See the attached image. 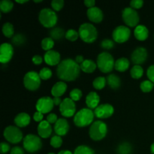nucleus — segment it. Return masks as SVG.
<instances>
[{"mask_svg":"<svg viewBox=\"0 0 154 154\" xmlns=\"http://www.w3.org/2000/svg\"><path fill=\"white\" fill-rule=\"evenodd\" d=\"M114 112V108L110 104H102L94 109V114L97 118L106 119L111 117Z\"/></svg>","mask_w":154,"mask_h":154,"instance_id":"nucleus-14","label":"nucleus"},{"mask_svg":"<svg viewBox=\"0 0 154 154\" xmlns=\"http://www.w3.org/2000/svg\"><path fill=\"white\" fill-rule=\"evenodd\" d=\"M134 35L138 40L144 41L148 38V29L144 25H138L134 30Z\"/></svg>","mask_w":154,"mask_h":154,"instance_id":"nucleus-24","label":"nucleus"},{"mask_svg":"<svg viewBox=\"0 0 154 154\" xmlns=\"http://www.w3.org/2000/svg\"><path fill=\"white\" fill-rule=\"evenodd\" d=\"M67 90V84L64 81L57 82L51 89V94L54 97H60L66 93Z\"/></svg>","mask_w":154,"mask_h":154,"instance_id":"nucleus-23","label":"nucleus"},{"mask_svg":"<svg viewBox=\"0 0 154 154\" xmlns=\"http://www.w3.org/2000/svg\"><path fill=\"white\" fill-rule=\"evenodd\" d=\"M14 7V3L11 0H2L0 2V9L2 12L8 13L12 10Z\"/></svg>","mask_w":154,"mask_h":154,"instance_id":"nucleus-34","label":"nucleus"},{"mask_svg":"<svg viewBox=\"0 0 154 154\" xmlns=\"http://www.w3.org/2000/svg\"><path fill=\"white\" fill-rule=\"evenodd\" d=\"M122 17L125 23L130 27H136L139 23L138 13L131 7L123 9L122 11Z\"/></svg>","mask_w":154,"mask_h":154,"instance_id":"nucleus-10","label":"nucleus"},{"mask_svg":"<svg viewBox=\"0 0 154 154\" xmlns=\"http://www.w3.org/2000/svg\"><path fill=\"white\" fill-rule=\"evenodd\" d=\"M53 99H54V103L55 105H60V104L63 102L60 97H54Z\"/></svg>","mask_w":154,"mask_h":154,"instance_id":"nucleus-53","label":"nucleus"},{"mask_svg":"<svg viewBox=\"0 0 154 154\" xmlns=\"http://www.w3.org/2000/svg\"><path fill=\"white\" fill-rule=\"evenodd\" d=\"M58 120V118H57V114H48V116L47 117V121L50 123V124H52V123H54L55 124L57 123V121Z\"/></svg>","mask_w":154,"mask_h":154,"instance_id":"nucleus-47","label":"nucleus"},{"mask_svg":"<svg viewBox=\"0 0 154 154\" xmlns=\"http://www.w3.org/2000/svg\"><path fill=\"white\" fill-rule=\"evenodd\" d=\"M78 33L79 37L86 43H93L98 37L97 29L90 23L81 24L79 27Z\"/></svg>","mask_w":154,"mask_h":154,"instance_id":"nucleus-3","label":"nucleus"},{"mask_svg":"<svg viewBox=\"0 0 154 154\" xmlns=\"http://www.w3.org/2000/svg\"><path fill=\"white\" fill-rule=\"evenodd\" d=\"M41 78L39 74L35 71L28 72L23 78L24 87L29 90L35 91L38 90L41 85Z\"/></svg>","mask_w":154,"mask_h":154,"instance_id":"nucleus-8","label":"nucleus"},{"mask_svg":"<svg viewBox=\"0 0 154 154\" xmlns=\"http://www.w3.org/2000/svg\"><path fill=\"white\" fill-rule=\"evenodd\" d=\"M60 59L61 56L60 53L54 50L47 51L44 56V60L49 66H57V65L58 66L61 62Z\"/></svg>","mask_w":154,"mask_h":154,"instance_id":"nucleus-17","label":"nucleus"},{"mask_svg":"<svg viewBox=\"0 0 154 154\" xmlns=\"http://www.w3.org/2000/svg\"><path fill=\"white\" fill-rule=\"evenodd\" d=\"M34 2H35V3L42 2V0H34Z\"/></svg>","mask_w":154,"mask_h":154,"instance_id":"nucleus-57","label":"nucleus"},{"mask_svg":"<svg viewBox=\"0 0 154 154\" xmlns=\"http://www.w3.org/2000/svg\"><path fill=\"white\" fill-rule=\"evenodd\" d=\"M78 36H79L78 32L76 31L75 29H70L66 33V39L71 41V42H75V41H76L78 38Z\"/></svg>","mask_w":154,"mask_h":154,"instance_id":"nucleus-39","label":"nucleus"},{"mask_svg":"<svg viewBox=\"0 0 154 154\" xmlns=\"http://www.w3.org/2000/svg\"><path fill=\"white\" fill-rule=\"evenodd\" d=\"M51 145L54 148H59L63 144V139H62L61 136L59 135H54L51 138Z\"/></svg>","mask_w":154,"mask_h":154,"instance_id":"nucleus-40","label":"nucleus"},{"mask_svg":"<svg viewBox=\"0 0 154 154\" xmlns=\"http://www.w3.org/2000/svg\"><path fill=\"white\" fill-rule=\"evenodd\" d=\"M70 98L74 101V102H76V101L80 100L82 97V91H81L80 89L75 88L70 92Z\"/></svg>","mask_w":154,"mask_h":154,"instance_id":"nucleus-41","label":"nucleus"},{"mask_svg":"<svg viewBox=\"0 0 154 154\" xmlns=\"http://www.w3.org/2000/svg\"><path fill=\"white\" fill-rule=\"evenodd\" d=\"M147 59V51L143 47H138L133 51L131 55V60L135 65L140 66L146 62Z\"/></svg>","mask_w":154,"mask_h":154,"instance_id":"nucleus-15","label":"nucleus"},{"mask_svg":"<svg viewBox=\"0 0 154 154\" xmlns=\"http://www.w3.org/2000/svg\"><path fill=\"white\" fill-rule=\"evenodd\" d=\"M41 45H42V49L45 50V51H51L54 46V41L51 37H46L42 39Z\"/></svg>","mask_w":154,"mask_h":154,"instance_id":"nucleus-33","label":"nucleus"},{"mask_svg":"<svg viewBox=\"0 0 154 154\" xmlns=\"http://www.w3.org/2000/svg\"><path fill=\"white\" fill-rule=\"evenodd\" d=\"M84 3L88 8H90L95 7L96 1H95V0H85V1L84 2Z\"/></svg>","mask_w":154,"mask_h":154,"instance_id":"nucleus-51","label":"nucleus"},{"mask_svg":"<svg viewBox=\"0 0 154 154\" xmlns=\"http://www.w3.org/2000/svg\"><path fill=\"white\" fill-rule=\"evenodd\" d=\"M144 5V1L142 0H132L130 2V6L133 9L141 8Z\"/></svg>","mask_w":154,"mask_h":154,"instance_id":"nucleus-44","label":"nucleus"},{"mask_svg":"<svg viewBox=\"0 0 154 154\" xmlns=\"http://www.w3.org/2000/svg\"><path fill=\"white\" fill-rule=\"evenodd\" d=\"M100 98L96 92H90L86 97V104L90 109H96L99 106Z\"/></svg>","mask_w":154,"mask_h":154,"instance_id":"nucleus-21","label":"nucleus"},{"mask_svg":"<svg viewBox=\"0 0 154 154\" xmlns=\"http://www.w3.org/2000/svg\"><path fill=\"white\" fill-rule=\"evenodd\" d=\"M94 117V111L90 108H82L74 116V123L78 127H85L93 123Z\"/></svg>","mask_w":154,"mask_h":154,"instance_id":"nucleus-2","label":"nucleus"},{"mask_svg":"<svg viewBox=\"0 0 154 154\" xmlns=\"http://www.w3.org/2000/svg\"><path fill=\"white\" fill-rule=\"evenodd\" d=\"M51 6H52L53 10L59 11L64 6V1L63 0H53L51 2Z\"/></svg>","mask_w":154,"mask_h":154,"instance_id":"nucleus-43","label":"nucleus"},{"mask_svg":"<svg viewBox=\"0 0 154 154\" xmlns=\"http://www.w3.org/2000/svg\"><path fill=\"white\" fill-rule=\"evenodd\" d=\"M144 74V69L141 66L135 65L130 70V75L134 79H139Z\"/></svg>","mask_w":154,"mask_h":154,"instance_id":"nucleus-31","label":"nucleus"},{"mask_svg":"<svg viewBox=\"0 0 154 154\" xmlns=\"http://www.w3.org/2000/svg\"><path fill=\"white\" fill-rule=\"evenodd\" d=\"M80 65L72 59L62 60L57 68V75L63 81H73L78 78L81 73Z\"/></svg>","mask_w":154,"mask_h":154,"instance_id":"nucleus-1","label":"nucleus"},{"mask_svg":"<svg viewBox=\"0 0 154 154\" xmlns=\"http://www.w3.org/2000/svg\"><path fill=\"white\" fill-rule=\"evenodd\" d=\"M14 54V48L9 43H3L0 46V62L2 64L8 63Z\"/></svg>","mask_w":154,"mask_h":154,"instance_id":"nucleus-16","label":"nucleus"},{"mask_svg":"<svg viewBox=\"0 0 154 154\" xmlns=\"http://www.w3.org/2000/svg\"><path fill=\"white\" fill-rule=\"evenodd\" d=\"M129 65H130V63H129V60L125 58V57H122V58H119L118 60L115 61L114 69L118 72H123L129 69Z\"/></svg>","mask_w":154,"mask_h":154,"instance_id":"nucleus-27","label":"nucleus"},{"mask_svg":"<svg viewBox=\"0 0 154 154\" xmlns=\"http://www.w3.org/2000/svg\"><path fill=\"white\" fill-rule=\"evenodd\" d=\"M107 84L113 90H117L121 85V80L115 74H110L106 78Z\"/></svg>","mask_w":154,"mask_h":154,"instance_id":"nucleus-26","label":"nucleus"},{"mask_svg":"<svg viewBox=\"0 0 154 154\" xmlns=\"http://www.w3.org/2000/svg\"><path fill=\"white\" fill-rule=\"evenodd\" d=\"M43 117H44L43 114L39 112V111H36V112H35L34 115H33V119H34L35 121L39 122V123L43 121Z\"/></svg>","mask_w":154,"mask_h":154,"instance_id":"nucleus-49","label":"nucleus"},{"mask_svg":"<svg viewBox=\"0 0 154 154\" xmlns=\"http://www.w3.org/2000/svg\"><path fill=\"white\" fill-rule=\"evenodd\" d=\"M2 32L4 35L7 38H12L14 36V29L13 24L11 23L7 22L5 23L2 26Z\"/></svg>","mask_w":154,"mask_h":154,"instance_id":"nucleus-30","label":"nucleus"},{"mask_svg":"<svg viewBox=\"0 0 154 154\" xmlns=\"http://www.w3.org/2000/svg\"><path fill=\"white\" fill-rule=\"evenodd\" d=\"M23 147L29 153H35L42 148V142L40 137L33 134H29L23 138Z\"/></svg>","mask_w":154,"mask_h":154,"instance_id":"nucleus-7","label":"nucleus"},{"mask_svg":"<svg viewBox=\"0 0 154 154\" xmlns=\"http://www.w3.org/2000/svg\"><path fill=\"white\" fill-rule=\"evenodd\" d=\"M48 154H55L54 153H48Z\"/></svg>","mask_w":154,"mask_h":154,"instance_id":"nucleus-58","label":"nucleus"},{"mask_svg":"<svg viewBox=\"0 0 154 154\" xmlns=\"http://www.w3.org/2000/svg\"><path fill=\"white\" fill-rule=\"evenodd\" d=\"M117 154H131L132 153V147L129 142H123L118 145L117 148Z\"/></svg>","mask_w":154,"mask_h":154,"instance_id":"nucleus-29","label":"nucleus"},{"mask_svg":"<svg viewBox=\"0 0 154 154\" xmlns=\"http://www.w3.org/2000/svg\"><path fill=\"white\" fill-rule=\"evenodd\" d=\"M108 126L106 123L102 120H96L93 122L89 129V135L93 141L102 140L107 135Z\"/></svg>","mask_w":154,"mask_h":154,"instance_id":"nucleus-5","label":"nucleus"},{"mask_svg":"<svg viewBox=\"0 0 154 154\" xmlns=\"http://www.w3.org/2000/svg\"><path fill=\"white\" fill-rule=\"evenodd\" d=\"M26 41V39L25 35L21 34V33H17V34L14 35L11 39L12 43L16 46H20V45H24Z\"/></svg>","mask_w":154,"mask_h":154,"instance_id":"nucleus-36","label":"nucleus"},{"mask_svg":"<svg viewBox=\"0 0 154 154\" xmlns=\"http://www.w3.org/2000/svg\"><path fill=\"white\" fill-rule=\"evenodd\" d=\"M69 130V123L66 119L60 118L54 124V131L57 135L63 136L68 133Z\"/></svg>","mask_w":154,"mask_h":154,"instance_id":"nucleus-18","label":"nucleus"},{"mask_svg":"<svg viewBox=\"0 0 154 154\" xmlns=\"http://www.w3.org/2000/svg\"><path fill=\"white\" fill-rule=\"evenodd\" d=\"M74 154H95L94 150L86 145H80L75 148Z\"/></svg>","mask_w":154,"mask_h":154,"instance_id":"nucleus-35","label":"nucleus"},{"mask_svg":"<svg viewBox=\"0 0 154 154\" xmlns=\"http://www.w3.org/2000/svg\"><path fill=\"white\" fill-rule=\"evenodd\" d=\"M38 133L39 136L42 138H48L52 134V127L51 124L48 123L47 120H43L41 123H39L37 128Z\"/></svg>","mask_w":154,"mask_h":154,"instance_id":"nucleus-20","label":"nucleus"},{"mask_svg":"<svg viewBox=\"0 0 154 154\" xmlns=\"http://www.w3.org/2000/svg\"><path fill=\"white\" fill-rule=\"evenodd\" d=\"M101 47L105 50H111L114 47V42L111 39H104L101 42Z\"/></svg>","mask_w":154,"mask_h":154,"instance_id":"nucleus-42","label":"nucleus"},{"mask_svg":"<svg viewBox=\"0 0 154 154\" xmlns=\"http://www.w3.org/2000/svg\"><path fill=\"white\" fill-rule=\"evenodd\" d=\"M87 14L89 20L93 23H100L103 20V12L96 6L88 8Z\"/></svg>","mask_w":154,"mask_h":154,"instance_id":"nucleus-19","label":"nucleus"},{"mask_svg":"<svg viewBox=\"0 0 154 154\" xmlns=\"http://www.w3.org/2000/svg\"><path fill=\"white\" fill-rule=\"evenodd\" d=\"M107 83V79L105 77L99 76L95 78L94 81H93V86L96 90H102L105 87Z\"/></svg>","mask_w":154,"mask_h":154,"instance_id":"nucleus-32","label":"nucleus"},{"mask_svg":"<svg viewBox=\"0 0 154 154\" xmlns=\"http://www.w3.org/2000/svg\"><path fill=\"white\" fill-rule=\"evenodd\" d=\"M96 64L101 72L103 73H108L114 68L115 62L111 54L108 52H102L98 55Z\"/></svg>","mask_w":154,"mask_h":154,"instance_id":"nucleus-4","label":"nucleus"},{"mask_svg":"<svg viewBox=\"0 0 154 154\" xmlns=\"http://www.w3.org/2000/svg\"><path fill=\"white\" fill-rule=\"evenodd\" d=\"M58 154H74V153H72L70 150H61L60 152H59Z\"/></svg>","mask_w":154,"mask_h":154,"instance_id":"nucleus-54","label":"nucleus"},{"mask_svg":"<svg viewBox=\"0 0 154 154\" xmlns=\"http://www.w3.org/2000/svg\"><path fill=\"white\" fill-rule=\"evenodd\" d=\"M60 111L65 117H71L75 115L76 105L71 98H66L60 105Z\"/></svg>","mask_w":154,"mask_h":154,"instance_id":"nucleus-12","label":"nucleus"},{"mask_svg":"<svg viewBox=\"0 0 154 154\" xmlns=\"http://www.w3.org/2000/svg\"><path fill=\"white\" fill-rule=\"evenodd\" d=\"M38 20L43 26L46 28H52L57 24L58 17L53 9L45 8L39 12Z\"/></svg>","mask_w":154,"mask_h":154,"instance_id":"nucleus-6","label":"nucleus"},{"mask_svg":"<svg viewBox=\"0 0 154 154\" xmlns=\"http://www.w3.org/2000/svg\"><path fill=\"white\" fill-rule=\"evenodd\" d=\"M31 121V117L27 113L22 112L17 114L14 118V123L17 127H26Z\"/></svg>","mask_w":154,"mask_h":154,"instance_id":"nucleus-22","label":"nucleus"},{"mask_svg":"<svg viewBox=\"0 0 154 154\" xmlns=\"http://www.w3.org/2000/svg\"><path fill=\"white\" fill-rule=\"evenodd\" d=\"M28 2V0H16V2L20 3V4H23V3H26Z\"/></svg>","mask_w":154,"mask_h":154,"instance_id":"nucleus-55","label":"nucleus"},{"mask_svg":"<svg viewBox=\"0 0 154 154\" xmlns=\"http://www.w3.org/2000/svg\"><path fill=\"white\" fill-rule=\"evenodd\" d=\"M32 63L35 65H40L41 63H42V61H43V59L41 57L40 55H35L33 56L32 59Z\"/></svg>","mask_w":154,"mask_h":154,"instance_id":"nucleus-50","label":"nucleus"},{"mask_svg":"<svg viewBox=\"0 0 154 154\" xmlns=\"http://www.w3.org/2000/svg\"><path fill=\"white\" fill-rule=\"evenodd\" d=\"M150 151H151L152 154H154V142L150 146Z\"/></svg>","mask_w":154,"mask_h":154,"instance_id":"nucleus-56","label":"nucleus"},{"mask_svg":"<svg viewBox=\"0 0 154 154\" xmlns=\"http://www.w3.org/2000/svg\"><path fill=\"white\" fill-rule=\"evenodd\" d=\"M11 150V149L10 145H9L8 144H7V143L5 142L1 143V144H0V153L2 154L8 153V152Z\"/></svg>","mask_w":154,"mask_h":154,"instance_id":"nucleus-45","label":"nucleus"},{"mask_svg":"<svg viewBox=\"0 0 154 154\" xmlns=\"http://www.w3.org/2000/svg\"><path fill=\"white\" fill-rule=\"evenodd\" d=\"M50 35H51V38L54 40H60L63 38V37H66V32L63 28L60 27H55L53 28L50 31Z\"/></svg>","mask_w":154,"mask_h":154,"instance_id":"nucleus-28","label":"nucleus"},{"mask_svg":"<svg viewBox=\"0 0 154 154\" xmlns=\"http://www.w3.org/2000/svg\"><path fill=\"white\" fill-rule=\"evenodd\" d=\"M75 62H76L78 64L81 65L83 62L84 61V58L82 55H78L76 57H75Z\"/></svg>","mask_w":154,"mask_h":154,"instance_id":"nucleus-52","label":"nucleus"},{"mask_svg":"<svg viewBox=\"0 0 154 154\" xmlns=\"http://www.w3.org/2000/svg\"><path fill=\"white\" fill-rule=\"evenodd\" d=\"M5 138L8 142L12 144H17L20 142L23 138V132L20 129L19 127L15 126H8L5 129L3 132Z\"/></svg>","mask_w":154,"mask_h":154,"instance_id":"nucleus-9","label":"nucleus"},{"mask_svg":"<svg viewBox=\"0 0 154 154\" xmlns=\"http://www.w3.org/2000/svg\"><path fill=\"white\" fill-rule=\"evenodd\" d=\"M147 75L148 77L149 80L154 84V65H152L147 69Z\"/></svg>","mask_w":154,"mask_h":154,"instance_id":"nucleus-46","label":"nucleus"},{"mask_svg":"<svg viewBox=\"0 0 154 154\" xmlns=\"http://www.w3.org/2000/svg\"><path fill=\"white\" fill-rule=\"evenodd\" d=\"M153 87L154 84L152 81H150V80L142 81L141 83V85H140V88H141V90L144 93H149V92L152 91V90L153 89Z\"/></svg>","mask_w":154,"mask_h":154,"instance_id":"nucleus-37","label":"nucleus"},{"mask_svg":"<svg viewBox=\"0 0 154 154\" xmlns=\"http://www.w3.org/2000/svg\"><path fill=\"white\" fill-rule=\"evenodd\" d=\"M54 105V99L52 98L50 96H44L37 101L35 107L37 111H39L42 114H47L52 111Z\"/></svg>","mask_w":154,"mask_h":154,"instance_id":"nucleus-13","label":"nucleus"},{"mask_svg":"<svg viewBox=\"0 0 154 154\" xmlns=\"http://www.w3.org/2000/svg\"><path fill=\"white\" fill-rule=\"evenodd\" d=\"M80 67L81 70L85 73H93L96 69L97 64L93 60L87 59L84 60V61L80 65Z\"/></svg>","mask_w":154,"mask_h":154,"instance_id":"nucleus-25","label":"nucleus"},{"mask_svg":"<svg viewBox=\"0 0 154 154\" xmlns=\"http://www.w3.org/2000/svg\"><path fill=\"white\" fill-rule=\"evenodd\" d=\"M131 35V30L126 26H118L112 32L113 39L117 43H124L129 40Z\"/></svg>","mask_w":154,"mask_h":154,"instance_id":"nucleus-11","label":"nucleus"},{"mask_svg":"<svg viewBox=\"0 0 154 154\" xmlns=\"http://www.w3.org/2000/svg\"><path fill=\"white\" fill-rule=\"evenodd\" d=\"M10 154H24V150L20 147H14L10 150Z\"/></svg>","mask_w":154,"mask_h":154,"instance_id":"nucleus-48","label":"nucleus"},{"mask_svg":"<svg viewBox=\"0 0 154 154\" xmlns=\"http://www.w3.org/2000/svg\"><path fill=\"white\" fill-rule=\"evenodd\" d=\"M38 74L42 80H48L52 77V71L47 67L42 68Z\"/></svg>","mask_w":154,"mask_h":154,"instance_id":"nucleus-38","label":"nucleus"}]
</instances>
